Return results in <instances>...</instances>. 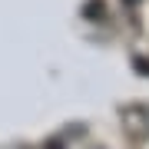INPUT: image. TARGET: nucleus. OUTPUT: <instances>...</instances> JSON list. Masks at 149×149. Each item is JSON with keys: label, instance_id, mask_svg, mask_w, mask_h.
<instances>
[{"label": "nucleus", "instance_id": "f257e3e1", "mask_svg": "<svg viewBox=\"0 0 149 149\" xmlns=\"http://www.w3.org/2000/svg\"><path fill=\"white\" fill-rule=\"evenodd\" d=\"M126 3H139V0H126Z\"/></svg>", "mask_w": 149, "mask_h": 149}]
</instances>
